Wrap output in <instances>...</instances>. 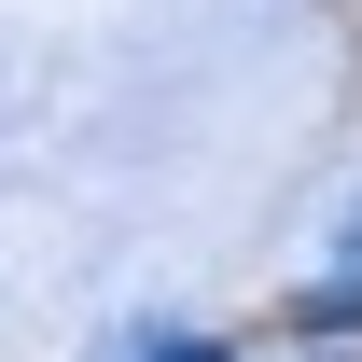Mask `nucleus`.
Wrapping results in <instances>:
<instances>
[{"label":"nucleus","mask_w":362,"mask_h":362,"mask_svg":"<svg viewBox=\"0 0 362 362\" xmlns=\"http://www.w3.org/2000/svg\"><path fill=\"white\" fill-rule=\"evenodd\" d=\"M139 362H223V349H209V334H168V349H139Z\"/></svg>","instance_id":"obj_1"},{"label":"nucleus","mask_w":362,"mask_h":362,"mask_svg":"<svg viewBox=\"0 0 362 362\" xmlns=\"http://www.w3.org/2000/svg\"><path fill=\"white\" fill-rule=\"evenodd\" d=\"M349 265H362V209H349Z\"/></svg>","instance_id":"obj_2"}]
</instances>
